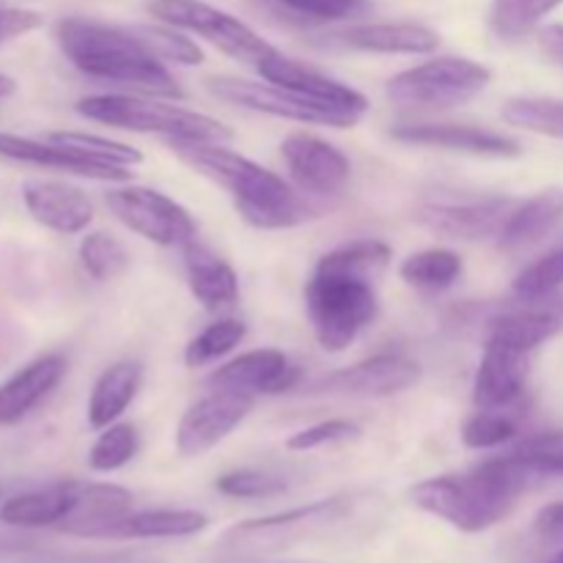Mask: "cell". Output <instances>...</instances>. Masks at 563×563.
<instances>
[{
  "instance_id": "1f68e13d",
  "label": "cell",
  "mask_w": 563,
  "mask_h": 563,
  "mask_svg": "<svg viewBox=\"0 0 563 563\" xmlns=\"http://www.w3.org/2000/svg\"><path fill=\"white\" fill-rule=\"evenodd\" d=\"M137 449H141V434L132 423H110L102 429L97 443L88 451V467L97 473H113L119 467L130 465L135 460Z\"/></svg>"
},
{
  "instance_id": "8992f818",
  "label": "cell",
  "mask_w": 563,
  "mask_h": 563,
  "mask_svg": "<svg viewBox=\"0 0 563 563\" xmlns=\"http://www.w3.org/2000/svg\"><path fill=\"white\" fill-rule=\"evenodd\" d=\"M493 71L471 58H432L388 80V99L412 110H449L487 91Z\"/></svg>"
},
{
  "instance_id": "8d00e7d4",
  "label": "cell",
  "mask_w": 563,
  "mask_h": 563,
  "mask_svg": "<svg viewBox=\"0 0 563 563\" xmlns=\"http://www.w3.org/2000/svg\"><path fill=\"white\" fill-rule=\"evenodd\" d=\"M132 31L152 47V53L163 60H174L181 66H198L203 60V49L192 38H187L174 25H135Z\"/></svg>"
},
{
  "instance_id": "3957f363",
  "label": "cell",
  "mask_w": 563,
  "mask_h": 563,
  "mask_svg": "<svg viewBox=\"0 0 563 563\" xmlns=\"http://www.w3.org/2000/svg\"><path fill=\"white\" fill-rule=\"evenodd\" d=\"M539 473L517 454L478 465L462 476H434L416 484L410 498L418 509L451 522L465 533H482L511 515L517 500L539 482Z\"/></svg>"
},
{
  "instance_id": "d4e9b609",
  "label": "cell",
  "mask_w": 563,
  "mask_h": 563,
  "mask_svg": "<svg viewBox=\"0 0 563 563\" xmlns=\"http://www.w3.org/2000/svg\"><path fill=\"white\" fill-rule=\"evenodd\" d=\"M181 251H185L187 286H190L192 297L212 313L234 308L240 300V278H236L234 267L214 256L209 247L198 245L196 240Z\"/></svg>"
},
{
  "instance_id": "836d02e7",
  "label": "cell",
  "mask_w": 563,
  "mask_h": 563,
  "mask_svg": "<svg viewBox=\"0 0 563 563\" xmlns=\"http://www.w3.org/2000/svg\"><path fill=\"white\" fill-rule=\"evenodd\" d=\"M504 119L537 135L563 141V99L520 97L504 104Z\"/></svg>"
},
{
  "instance_id": "4dcf8cb0",
  "label": "cell",
  "mask_w": 563,
  "mask_h": 563,
  "mask_svg": "<svg viewBox=\"0 0 563 563\" xmlns=\"http://www.w3.org/2000/svg\"><path fill=\"white\" fill-rule=\"evenodd\" d=\"M80 264L88 273V278L108 284L119 275L126 273L130 267V251L119 236L108 234V231H93L80 242Z\"/></svg>"
},
{
  "instance_id": "6da1fadb",
  "label": "cell",
  "mask_w": 563,
  "mask_h": 563,
  "mask_svg": "<svg viewBox=\"0 0 563 563\" xmlns=\"http://www.w3.org/2000/svg\"><path fill=\"white\" fill-rule=\"evenodd\" d=\"M390 247L357 240L319 258L306 284V308L319 346L344 352L377 319V278L388 269Z\"/></svg>"
},
{
  "instance_id": "7a4b0ae2",
  "label": "cell",
  "mask_w": 563,
  "mask_h": 563,
  "mask_svg": "<svg viewBox=\"0 0 563 563\" xmlns=\"http://www.w3.org/2000/svg\"><path fill=\"white\" fill-rule=\"evenodd\" d=\"M168 146L181 163L223 187L234 198L240 218L253 229H295L317 212L300 192L291 190L289 181H284L264 165L231 152L223 143L168 141Z\"/></svg>"
},
{
  "instance_id": "f546056e",
  "label": "cell",
  "mask_w": 563,
  "mask_h": 563,
  "mask_svg": "<svg viewBox=\"0 0 563 563\" xmlns=\"http://www.w3.org/2000/svg\"><path fill=\"white\" fill-rule=\"evenodd\" d=\"M561 3L563 0H493L489 27L498 38L517 42V38L528 36Z\"/></svg>"
},
{
  "instance_id": "681fc988",
  "label": "cell",
  "mask_w": 563,
  "mask_h": 563,
  "mask_svg": "<svg viewBox=\"0 0 563 563\" xmlns=\"http://www.w3.org/2000/svg\"><path fill=\"white\" fill-rule=\"evenodd\" d=\"M0 495H3V493H0Z\"/></svg>"
},
{
  "instance_id": "d6a6232c",
  "label": "cell",
  "mask_w": 563,
  "mask_h": 563,
  "mask_svg": "<svg viewBox=\"0 0 563 563\" xmlns=\"http://www.w3.org/2000/svg\"><path fill=\"white\" fill-rule=\"evenodd\" d=\"M247 335V324L242 319H218L209 324L207 330L196 335L185 350V363L190 368L207 366V363L218 361V357L229 355L234 346H240Z\"/></svg>"
},
{
  "instance_id": "83f0119b",
  "label": "cell",
  "mask_w": 563,
  "mask_h": 563,
  "mask_svg": "<svg viewBox=\"0 0 563 563\" xmlns=\"http://www.w3.org/2000/svg\"><path fill=\"white\" fill-rule=\"evenodd\" d=\"M209 526L207 515L190 509L130 511L108 528L104 539H185Z\"/></svg>"
},
{
  "instance_id": "c3c4849f",
  "label": "cell",
  "mask_w": 563,
  "mask_h": 563,
  "mask_svg": "<svg viewBox=\"0 0 563 563\" xmlns=\"http://www.w3.org/2000/svg\"><path fill=\"white\" fill-rule=\"evenodd\" d=\"M550 563H563V553L559 555V559H553V561H550Z\"/></svg>"
},
{
  "instance_id": "e575fe53",
  "label": "cell",
  "mask_w": 563,
  "mask_h": 563,
  "mask_svg": "<svg viewBox=\"0 0 563 563\" xmlns=\"http://www.w3.org/2000/svg\"><path fill=\"white\" fill-rule=\"evenodd\" d=\"M517 432L515 410H478L462 429V443L473 451H489L515 440Z\"/></svg>"
},
{
  "instance_id": "f6af8a7d",
  "label": "cell",
  "mask_w": 563,
  "mask_h": 563,
  "mask_svg": "<svg viewBox=\"0 0 563 563\" xmlns=\"http://www.w3.org/2000/svg\"><path fill=\"white\" fill-rule=\"evenodd\" d=\"M533 531L544 542H563V504H550L533 520Z\"/></svg>"
},
{
  "instance_id": "e0dca14e",
  "label": "cell",
  "mask_w": 563,
  "mask_h": 563,
  "mask_svg": "<svg viewBox=\"0 0 563 563\" xmlns=\"http://www.w3.org/2000/svg\"><path fill=\"white\" fill-rule=\"evenodd\" d=\"M526 383L528 352L487 339L482 366L473 383V401L478 410H517L526 396Z\"/></svg>"
},
{
  "instance_id": "74e56055",
  "label": "cell",
  "mask_w": 563,
  "mask_h": 563,
  "mask_svg": "<svg viewBox=\"0 0 563 563\" xmlns=\"http://www.w3.org/2000/svg\"><path fill=\"white\" fill-rule=\"evenodd\" d=\"M49 141L60 143V146L77 148V152L88 154V157L104 159V163L124 165V168H132L143 159V154L137 148L126 146V143L110 141V137L102 135H88V132H49Z\"/></svg>"
},
{
  "instance_id": "60d3db41",
  "label": "cell",
  "mask_w": 563,
  "mask_h": 563,
  "mask_svg": "<svg viewBox=\"0 0 563 563\" xmlns=\"http://www.w3.org/2000/svg\"><path fill=\"white\" fill-rule=\"evenodd\" d=\"M511 454L520 456V460L526 462L528 467H533L542 478L563 476V432L537 434V438L517 445Z\"/></svg>"
},
{
  "instance_id": "ba28073f",
  "label": "cell",
  "mask_w": 563,
  "mask_h": 563,
  "mask_svg": "<svg viewBox=\"0 0 563 563\" xmlns=\"http://www.w3.org/2000/svg\"><path fill=\"white\" fill-rule=\"evenodd\" d=\"M104 201L115 220H121L126 229L154 245L185 247L196 240V223H192L190 212L165 192L130 185L108 190Z\"/></svg>"
},
{
  "instance_id": "7bdbcfd3",
  "label": "cell",
  "mask_w": 563,
  "mask_h": 563,
  "mask_svg": "<svg viewBox=\"0 0 563 563\" xmlns=\"http://www.w3.org/2000/svg\"><path fill=\"white\" fill-rule=\"evenodd\" d=\"M275 3L295 11V14L322 22L350 20V16L363 14L368 9V0H275Z\"/></svg>"
},
{
  "instance_id": "4fadbf2b",
  "label": "cell",
  "mask_w": 563,
  "mask_h": 563,
  "mask_svg": "<svg viewBox=\"0 0 563 563\" xmlns=\"http://www.w3.org/2000/svg\"><path fill=\"white\" fill-rule=\"evenodd\" d=\"M280 157L300 190L311 196H339L352 176V163L341 148L308 132H291L280 143Z\"/></svg>"
},
{
  "instance_id": "7c38bea8",
  "label": "cell",
  "mask_w": 563,
  "mask_h": 563,
  "mask_svg": "<svg viewBox=\"0 0 563 563\" xmlns=\"http://www.w3.org/2000/svg\"><path fill=\"white\" fill-rule=\"evenodd\" d=\"M421 379V366L405 355H374L368 361L355 363L350 368L319 377L311 383L308 394L328 396H361V399H379L412 388Z\"/></svg>"
},
{
  "instance_id": "cb8c5ba5",
  "label": "cell",
  "mask_w": 563,
  "mask_h": 563,
  "mask_svg": "<svg viewBox=\"0 0 563 563\" xmlns=\"http://www.w3.org/2000/svg\"><path fill=\"white\" fill-rule=\"evenodd\" d=\"M341 47L361 49V53L383 55H429L438 49L440 36L427 25L416 22H372V25H352L335 33Z\"/></svg>"
},
{
  "instance_id": "ee69618b",
  "label": "cell",
  "mask_w": 563,
  "mask_h": 563,
  "mask_svg": "<svg viewBox=\"0 0 563 563\" xmlns=\"http://www.w3.org/2000/svg\"><path fill=\"white\" fill-rule=\"evenodd\" d=\"M42 14L31 9H20V5L0 3V44L11 42V38H20L25 33L42 27Z\"/></svg>"
},
{
  "instance_id": "bcb514c9",
  "label": "cell",
  "mask_w": 563,
  "mask_h": 563,
  "mask_svg": "<svg viewBox=\"0 0 563 563\" xmlns=\"http://www.w3.org/2000/svg\"><path fill=\"white\" fill-rule=\"evenodd\" d=\"M539 47L553 64L563 66V25H548L539 31Z\"/></svg>"
},
{
  "instance_id": "5b68a950",
  "label": "cell",
  "mask_w": 563,
  "mask_h": 563,
  "mask_svg": "<svg viewBox=\"0 0 563 563\" xmlns=\"http://www.w3.org/2000/svg\"><path fill=\"white\" fill-rule=\"evenodd\" d=\"M75 110L88 121L130 132H152V135H163L165 141L225 143L234 137V132L212 115L157 102V99L132 97V93H93V97L77 99Z\"/></svg>"
},
{
  "instance_id": "30bf717a",
  "label": "cell",
  "mask_w": 563,
  "mask_h": 563,
  "mask_svg": "<svg viewBox=\"0 0 563 563\" xmlns=\"http://www.w3.org/2000/svg\"><path fill=\"white\" fill-rule=\"evenodd\" d=\"M517 198L478 196V198H434L416 209V220L423 229L449 240H498L517 209Z\"/></svg>"
},
{
  "instance_id": "5bb4252c",
  "label": "cell",
  "mask_w": 563,
  "mask_h": 563,
  "mask_svg": "<svg viewBox=\"0 0 563 563\" xmlns=\"http://www.w3.org/2000/svg\"><path fill=\"white\" fill-rule=\"evenodd\" d=\"M256 71L264 80L273 82V86L297 93V97L302 99H311V102L330 104V108L346 110V113L355 115H363L368 110V99L363 97L361 91L344 86V82H339L335 77L322 75V71L313 69V66H306L300 64V60L289 58V55H284L280 49H273V53L256 66Z\"/></svg>"
},
{
  "instance_id": "8fae6325",
  "label": "cell",
  "mask_w": 563,
  "mask_h": 563,
  "mask_svg": "<svg viewBox=\"0 0 563 563\" xmlns=\"http://www.w3.org/2000/svg\"><path fill=\"white\" fill-rule=\"evenodd\" d=\"M256 396L242 394V390L212 388L203 399H198L190 410L181 416L176 429V451L181 456H201L223 443L236 427L253 410Z\"/></svg>"
},
{
  "instance_id": "7dc6e473",
  "label": "cell",
  "mask_w": 563,
  "mask_h": 563,
  "mask_svg": "<svg viewBox=\"0 0 563 563\" xmlns=\"http://www.w3.org/2000/svg\"><path fill=\"white\" fill-rule=\"evenodd\" d=\"M16 91V82L11 80L9 75H3V71H0V99H5V97H11V93Z\"/></svg>"
},
{
  "instance_id": "9a60e30c",
  "label": "cell",
  "mask_w": 563,
  "mask_h": 563,
  "mask_svg": "<svg viewBox=\"0 0 563 563\" xmlns=\"http://www.w3.org/2000/svg\"><path fill=\"white\" fill-rule=\"evenodd\" d=\"M0 157L11 159V163L38 165V168L64 170V174L80 176V179L93 181H126L132 176V168L124 165L104 163V159L88 157V154L77 152V148L60 146V143L49 141V137H22L11 135V132H0Z\"/></svg>"
},
{
  "instance_id": "ab89813d",
  "label": "cell",
  "mask_w": 563,
  "mask_h": 563,
  "mask_svg": "<svg viewBox=\"0 0 563 563\" xmlns=\"http://www.w3.org/2000/svg\"><path fill=\"white\" fill-rule=\"evenodd\" d=\"M286 489L284 478L273 476V473L262 471H231L218 478V493L225 498H240V500H258V498H273Z\"/></svg>"
},
{
  "instance_id": "2e32d148",
  "label": "cell",
  "mask_w": 563,
  "mask_h": 563,
  "mask_svg": "<svg viewBox=\"0 0 563 563\" xmlns=\"http://www.w3.org/2000/svg\"><path fill=\"white\" fill-rule=\"evenodd\" d=\"M563 333V289L537 297H520L515 308L498 313L489 322L487 339L504 341L531 355L544 341L559 339Z\"/></svg>"
},
{
  "instance_id": "b9f144b4",
  "label": "cell",
  "mask_w": 563,
  "mask_h": 563,
  "mask_svg": "<svg viewBox=\"0 0 563 563\" xmlns=\"http://www.w3.org/2000/svg\"><path fill=\"white\" fill-rule=\"evenodd\" d=\"M363 429L352 421H322V423H313V427L300 429V432L291 434L286 440V449L289 451H313V449H322V445H335V443H346V440H355L361 438Z\"/></svg>"
},
{
  "instance_id": "f1b7e54d",
  "label": "cell",
  "mask_w": 563,
  "mask_h": 563,
  "mask_svg": "<svg viewBox=\"0 0 563 563\" xmlns=\"http://www.w3.org/2000/svg\"><path fill=\"white\" fill-rule=\"evenodd\" d=\"M462 269L465 264H462L460 253L449 251V247H429V251L412 253L410 258H405L399 275L416 289L443 291L460 280Z\"/></svg>"
},
{
  "instance_id": "ffe728a7",
  "label": "cell",
  "mask_w": 563,
  "mask_h": 563,
  "mask_svg": "<svg viewBox=\"0 0 563 563\" xmlns=\"http://www.w3.org/2000/svg\"><path fill=\"white\" fill-rule=\"evenodd\" d=\"M27 214L55 234H80L91 225L93 203L80 187L66 181L33 179L22 185Z\"/></svg>"
},
{
  "instance_id": "603a6c76",
  "label": "cell",
  "mask_w": 563,
  "mask_h": 563,
  "mask_svg": "<svg viewBox=\"0 0 563 563\" xmlns=\"http://www.w3.org/2000/svg\"><path fill=\"white\" fill-rule=\"evenodd\" d=\"M71 489H75V509L58 526V531L71 537L104 539L108 528L132 511V493L115 484L71 482Z\"/></svg>"
},
{
  "instance_id": "277c9868",
  "label": "cell",
  "mask_w": 563,
  "mask_h": 563,
  "mask_svg": "<svg viewBox=\"0 0 563 563\" xmlns=\"http://www.w3.org/2000/svg\"><path fill=\"white\" fill-rule=\"evenodd\" d=\"M55 42L82 75L154 97H185L165 60L157 58L132 27L108 25L88 16H64L55 25Z\"/></svg>"
},
{
  "instance_id": "f35d334b",
  "label": "cell",
  "mask_w": 563,
  "mask_h": 563,
  "mask_svg": "<svg viewBox=\"0 0 563 563\" xmlns=\"http://www.w3.org/2000/svg\"><path fill=\"white\" fill-rule=\"evenodd\" d=\"M563 286V245L555 247L548 256L537 258L533 264H528L515 280V295L517 297H537L548 295Z\"/></svg>"
},
{
  "instance_id": "4316f807",
  "label": "cell",
  "mask_w": 563,
  "mask_h": 563,
  "mask_svg": "<svg viewBox=\"0 0 563 563\" xmlns=\"http://www.w3.org/2000/svg\"><path fill=\"white\" fill-rule=\"evenodd\" d=\"M75 509L71 482L58 487L22 493L0 504V522L11 528H58Z\"/></svg>"
},
{
  "instance_id": "52a82bcc",
  "label": "cell",
  "mask_w": 563,
  "mask_h": 563,
  "mask_svg": "<svg viewBox=\"0 0 563 563\" xmlns=\"http://www.w3.org/2000/svg\"><path fill=\"white\" fill-rule=\"evenodd\" d=\"M146 11L154 20L165 22V25H174L179 31H190L196 36L207 38L220 53L231 55L242 64L258 66L275 49L251 25L231 16L229 11L203 3V0H152Z\"/></svg>"
},
{
  "instance_id": "d590c367",
  "label": "cell",
  "mask_w": 563,
  "mask_h": 563,
  "mask_svg": "<svg viewBox=\"0 0 563 563\" xmlns=\"http://www.w3.org/2000/svg\"><path fill=\"white\" fill-rule=\"evenodd\" d=\"M341 511V500H322V504H313L306 506V509H295V511H286V515L278 517H267V520H253L245 522L234 531V537L240 539H251V537H275V533H284L291 531V528H306L311 522H324L330 517H335Z\"/></svg>"
},
{
  "instance_id": "d6986e66",
  "label": "cell",
  "mask_w": 563,
  "mask_h": 563,
  "mask_svg": "<svg viewBox=\"0 0 563 563\" xmlns=\"http://www.w3.org/2000/svg\"><path fill=\"white\" fill-rule=\"evenodd\" d=\"M300 379V372L289 363V357L278 350H253L245 355L234 357L218 372L209 374V388L242 390V394H284L291 390Z\"/></svg>"
},
{
  "instance_id": "484cf974",
  "label": "cell",
  "mask_w": 563,
  "mask_h": 563,
  "mask_svg": "<svg viewBox=\"0 0 563 563\" xmlns=\"http://www.w3.org/2000/svg\"><path fill=\"white\" fill-rule=\"evenodd\" d=\"M143 368L135 361H121L104 368L102 377L93 383L91 399H88V423L93 429H108L110 423L119 421L126 407L135 401L137 388H141Z\"/></svg>"
},
{
  "instance_id": "7402d4cb",
  "label": "cell",
  "mask_w": 563,
  "mask_h": 563,
  "mask_svg": "<svg viewBox=\"0 0 563 563\" xmlns=\"http://www.w3.org/2000/svg\"><path fill=\"white\" fill-rule=\"evenodd\" d=\"M66 374V357L58 352L36 357L0 385V427H14L25 421Z\"/></svg>"
},
{
  "instance_id": "9c48e42d",
  "label": "cell",
  "mask_w": 563,
  "mask_h": 563,
  "mask_svg": "<svg viewBox=\"0 0 563 563\" xmlns=\"http://www.w3.org/2000/svg\"><path fill=\"white\" fill-rule=\"evenodd\" d=\"M207 88L223 102L236 104V108L253 110V113H267L275 119L300 121V124L333 126V130H346L361 121V115L346 113V110L330 108V104L311 102L297 93L284 91L273 82H253L242 77H209Z\"/></svg>"
},
{
  "instance_id": "44dd1931",
  "label": "cell",
  "mask_w": 563,
  "mask_h": 563,
  "mask_svg": "<svg viewBox=\"0 0 563 563\" xmlns=\"http://www.w3.org/2000/svg\"><path fill=\"white\" fill-rule=\"evenodd\" d=\"M563 234V190H542L517 203L498 245L509 256H526Z\"/></svg>"
},
{
  "instance_id": "ac0fdd59",
  "label": "cell",
  "mask_w": 563,
  "mask_h": 563,
  "mask_svg": "<svg viewBox=\"0 0 563 563\" xmlns=\"http://www.w3.org/2000/svg\"><path fill=\"white\" fill-rule=\"evenodd\" d=\"M390 137L410 146L443 148V152H460L471 157L511 159L522 154V146L515 137L471 124H399L390 130Z\"/></svg>"
}]
</instances>
